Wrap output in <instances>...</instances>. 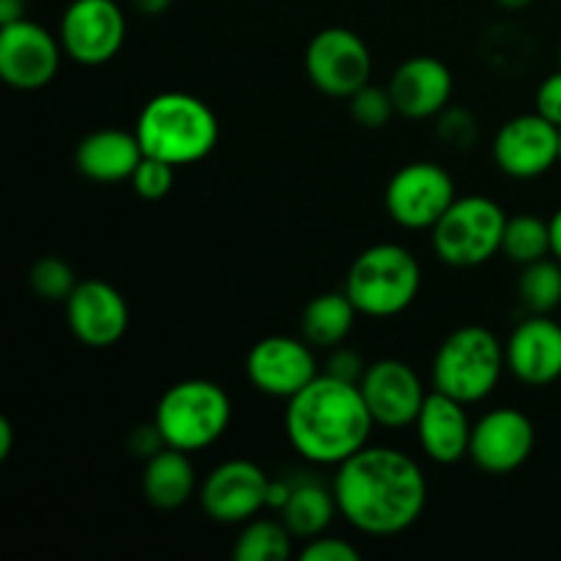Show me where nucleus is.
<instances>
[{
	"instance_id": "f257e3e1",
	"label": "nucleus",
	"mask_w": 561,
	"mask_h": 561,
	"mask_svg": "<svg viewBox=\"0 0 561 561\" xmlns=\"http://www.w3.org/2000/svg\"><path fill=\"white\" fill-rule=\"evenodd\" d=\"M337 510L367 537H394L416 524L427 504V480L409 453L367 444L332 477Z\"/></svg>"
},
{
	"instance_id": "f03ea898",
	"label": "nucleus",
	"mask_w": 561,
	"mask_h": 561,
	"mask_svg": "<svg viewBox=\"0 0 561 561\" xmlns=\"http://www.w3.org/2000/svg\"><path fill=\"white\" fill-rule=\"evenodd\" d=\"M376 427L359 383L318 373L285 409V436L301 460L334 466L370 444Z\"/></svg>"
},
{
	"instance_id": "7ed1b4c3",
	"label": "nucleus",
	"mask_w": 561,
	"mask_h": 561,
	"mask_svg": "<svg viewBox=\"0 0 561 561\" xmlns=\"http://www.w3.org/2000/svg\"><path fill=\"white\" fill-rule=\"evenodd\" d=\"M135 135L146 157L186 168V164L203 162L217 148L219 121L201 96L164 91L142 104Z\"/></svg>"
},
{
	"instance_id": "20e7f679",
	"label": "nucleus",
	"mask_w": 561,
	"mask_h": 561,
	"mask_svg": "<svg viewBox=\"0 0 561 561\" xmlns=\"http://www.w3.org/2000/svg\"><path fill=\"white\" fill-rule=\"evenodd\" d=\"M420 288L422 266L414 252L394 241H381L354 257L343 290L359 316L394 318L414 305Z\"/></svg>"
},
{
	"instance_id": "39448f33",
	"label": "nucleus",
	"mask_w": 561,
	"mask_h": 561,
	"mask_svg": "<svg viewBox=\"0 0 561 561\" xmlns=\"http://www.w3.org/2000/svg\"><path fill=\"white\" fill-rule=\"evenodd\" d=\"M507 367L504 343L485 327L455 329L444 337L433 356V389L460 400V403H482L496 392Z\"/></svg>"
},
{
	"instance_id": "423d86ee",
	"label": "nucleus",
	"mask_w": 561,
	"mask_h": 561,
	"mask_svg": "<svg viewBox=\"0 0 561 561\" xmlns=\"http://www.w3.org/2000/svg\"><path fill=\"white\" fill-rule=\"evenodd\" d=\"M233 405L228 392L208 378H186L164 389L153 411V425L164 444L181 453H203L228 433Z\"/></svg>"
},
{
	"instance_id": "0eeeda50",
	"label": "nucleus",
	"mask_w": 561,
	"mask_h": 561,
	"mask_svg": "<svg viewBox=\"0 0 561 561\" xmlns=\"http://www.w3.org/2000/svg\"><path fill=\"white\" fill-rule=\"evenodd\" d=\"M507 214L493 197H455L442 219L431 228L433 252L447 266L474 268L502 252Z\"/></svg>"
},
{
	"instance_id": "6e6552de",
	"label": "nucleus",
	"mask_w": 561,
	"mask_h": 561,
	"mask_svg": "<svg viewBox=\"0 0 561 561\" xmlns=\"http://www.w3.org/2000/svg\"><path fill=\"white\" fill-rule=\"evenodd\" d=\"M455 181L438 162H409L389 179L383 208L405 230H431L455 203Z\"/></svg>"
},
{
	"instance_id": "1a4fd4ad",
	"label": "nucleus",
	"mask_w": 561,
	"mask_h": 561,
	"mask_svg": "<svg viewBox=\"0 0 561 561\" xmlns=\"http://www.w3.org/2000/svg\"><path fill=\"white\" fill-rule=\"evenodd\" d=\"M305 69L312 85L334 99H348L373 77L370 47L351 27H323L305 49Z\"/></svg>"
},
{
	"instance_id": "9d476101",
	"label": "nucleus",
	"mask_w": 561,
	"mask_h": 561,
	"mask_svg": "<svg viewBox=\"0 0 561 561\" xmlns=\"http://www.w3.org/2000/svg\"><path fill=\"white\" fill-rule=\"evenodd\" d=\"M66 58L80 66H104L126 42V14L115 0H71L58 25Z\"/></svg>"
},
{
	"instance_id": "9b49d317",
	"label": "nucleus",
	"mask_w": 561,
	"mask_h": 561,
	"mask_svg": "<svg viewBox=\"0 0 561 561\" xmlns=\"http://www.w3.org/2000/svg\"><path fill=\"white\" fill-rule=\"evenodd\" d=\"M268 480L266 471L244 458L225 460L214 466L201 482V507L214 524L241 526L268 510Z\"/></svg>"
},
{
	"instance_id": "f8f14e48",
	"label": "nucleus",
	"mask_w": 561,
	"mask_h": 561,
	"mask_svg": "<svg viewBox=\"0 0 561 561\" xmlns=\"http://www.w3.org/2000/svg\"><path fill=\"white\" fill-rule=\"evenodd\" d=\"M60 38L33 20L0 25V77L16 91H42L60 69Z\"/></svg>"
},
{
	"instance_id": "ddd939ff",
	"label": "nucleus",
	"mask_w": 561,
	"mask_h": 561,
	"mask_svg": "<svg viewBox=\"0 0 561 561\" xmlns=\"http://www.w3.org/2000/svg\"><path fill=\"white\" fill-rule=\"evenodd\" d=\"M535 422L524 411L504 405L482 414L471 427L469 460L491 477H504L529 463L535 453Z\"/></svg>"
},
{
	"instance_id": "4468645a",
	"label": "nucleus",
	"mask_w": 561,
	"mask_h": 561,
	"mask_svg": "<svg viewBox=\"0 0 561 561\" xmlns=\"http://www.w3.org/2000/svg\"><path fill=\"white\" fill-rule=\"evenodd\" d=\"M318 376V359L305 337L268 334L247 354V378L266 398L290 400Z\"/></svg>"
},
{
	"instance_id": "2eb2a0df",
	"label": "nucleus",
	"mask_w": 561,
	"mask_h": 561,
	"mask_svg": "<svg viewBox=\"0 0 561 561\" xmlns=\"http://www.w3.org/2000/svg\"><path fill=\"white\" fill-rule=\"evenodd\" d=\"M491 153L496 168L510 179H540L559 162V126L537 110L515 115L499 126Z\"/></svg>"
},
{
	"instance_id": "dca6fc26",
	"label": "nucleus",
	"mask_w": 561,
	"mask_h": 561,
	"mask_svg": "<svg viewBox=\"0 0 561 561\" xmlns=\"http://www.w3.org/2000/svg\"><path fill=\"white\" fill-rule=\"evenodd\" d=\"M359 389L376 425L389 431L414 425L427 398L420 373L403 359H378L367 365Z\"/></svg>"
},
{
	"instance_id": "f3484780",
	"label": "nucleus",
	"mask_w": 561,
	"mask_h": 561,
	"mask_svg": "<svg viewBox=\"0 0 561 561\" xmlns=\"http://www.w3.org/2000/svg\"><path fill=\"white\" fill-rule=\"evenodd\" d=\"M64 307L66 327L85 348H113L129 329V305L121 290L104 279L77 283Z\"/></svg>"
},
{
	"instance_id": "a211bd4d",
	"label": "nucleus",
	"mask_w": 561,
	"mask_h": 561,
	"mask_svg": "<svg viewBox=\"0 0 561 561\" xmlns=\"http://www.w3.org/2000/svg\"><path fill=\"white\" fill-rule=\"evenodd\" d=\"M387 88L394 99L398 115L409 121H427L449 107L455 80L444 60L433 55H414L394 69Z\"/></svg>"
},
{
	"instance_id": "6ab92c4d",
	"label": "nucleus",
	"mask_w": 561,
	"mask_h": 561,
	"mask_svg": "<svg viewBox=\"0 0 561 561\" xmlns=\"http://www.w3.org/2000/svg\"><path fill=\"white\" fill-rule=\"evenodd\" d=\"M507 370L526 387H548L561 378V323L551 316H529L504 343Z\"/></svg>"
},
{
	"instance_id": "aec40b11",
	"label": "nucleus",
	"mask_w": 561,
	"mask_h": 561,
	"mask_svg": "<svg viewBox=\"0 0 561 561\" xmlns=\"http://www.w3.org/2000/svg\"><path fill=\"white\" fill-rule=\"evenodd\" d=\"M420 447L433 463L455 466L463 458H469L471 427L474 422L466 414V403L449 398V394L427 392L425 405L414 422Z\"/></svg>"
},
{
	"instance_id": "412c9836",
	"label": "nucleus",
	"mask_w": 561,
	"mask_h": 561,
	"mask_svg": "<svg viewBox=\"0 0 561 561\" xmlns=\"http://www.w3.org/2000/svg\"><path fill=\"white\" fill-rule=\"evenodd\" d=\"M142 146L135 131L126 129H96L77 142L75 164L80 175L96 184H118L129 181L137 164L142 162Z\"/></svg>"
},
{
	"instance_id": "4be33fe9",
	"label": "nucleus",
	"mask_w": 561,
	"mask_h": 561,
	"mask_svg": "<svg viewBox=\"0 0 561 561\" xmlns=\"http://www.w3.org/2000/svg\"><path fill=\"white\" fill-rule=\"evenodd\" d=\"M197 491V474L190 453L164 447L146 460L142 496L157 510H181Z\"/></svg>"
},
{
	"instance_id": "5701e85b",
	"label": "nucleus",
	"mask_w": 561,
	"mask_h": 561,
	"mask_svg": "<svg viewBox=\"0 0 561 561\" xmlns=\"http://www.w3.org/2000/svg\"><path fill=\"white\" fill-rule=\"evenodd\" d=\"M283 524L288 526L296 540H312L327 535L334 515H340L337 499L332 485L318 477H294L290 480V499L283 507Z\"/></svg>"
},
{
	"instance_id": "b1692460",
	"label": "nucleus",
	"mask_w": 561,
	"mask_h": 561,
	"mask_svg": "<svg viewBox=\"0 0 561 561\" xmlns=\"http://www.w3.org/2000/svg\"><path fill=\"white\" fill-rule=\"evenodd\" d=\"M356 318H359V310H356L345 290L318 294L301 310V337L312 348L332 351L348 340V334L354 332Z\"/></svg>"
},
{
	"instance_id": "393cba45",
	"label": "nucleus",
	"mask_w": 561,
	"mask_h": 561,
	"mask_svg": "<svg viewBox=\"0 0 561 561\" xmlns=\"http://www.w3.org/2000/svg\"><path fill=\"white\" fill-rule=\"evenodd\" d=\"M294 540L283 520L252 518L241 524L233 542L236 561H285L294 557Z\"/></svg>"
},
{
	"instance_id": "a878e982",
	"label": "nucleus",
	"mask_w": 561,
	"mask_h": 561,
	"mask_svg": "<svg viewBox=\"0 0 561 561\" xmlns=\"http://www.w3.org/2000/svg\"><path fill=\"white\" fill-rule=\"evenodd\" d=\"M518 299L531 316H551L561 305V261L548 255L524 266L518 277Z\"/></svg>"
},
{
	"instance_id": "bb28decb",
	"label": "nucleus",
	"mask_w": 561,
	"mask_h": 561,
	"mask_svg": "<svg viewBox=\"0 0 561 561\" xmlns=\"http://www.w3.org/2000/svg\"><path fill=\"white\" fill-rule=\"evenodd\" d=\"M502 252L518 266L542 261L551 255V228L537 214H515L504 228Z\"/></svg>"
},
{
	"instance_id": "cd10ccee",
	"label": "nucleus",
	"mask_w": 561,
	"mask_h": 561,
	"mask_svg": "<svg viewBox=\"0 0 561 561\" xmlns=\"http://www.w3.org/2000/svg\"><path fill=\"white\" fill-rule=\"evenodd\" d=\"M27 283H31L33 294L44 301H66L71 296V290L77 288L75 268L58 255L38 257L31 266Z\"/></svg>"
},
{
	"instance_id": "c85d7f7f",
	"label": "nucleus",
	"mask_w": 561,
	"mask_h": 561,
	"mask_svg": "<svg viewBox=\"0 0 561 561\" xmlns=\"http://www.w3.org/2000/svg\"><path fill=\"white\" fill-rule=\"evenodd\" d=\"M348 110L351 118H354L362 129H383V126L398 115L389 88L373 85V82H367V85H362L354 96H348Z\"/></svg>"
},
{
	"instance_id": "c756f323",
	"label": "nucleus",
	"mask_w": 561,
	"mask_h": 561,
	"mask_svg": "<svg viewBox=\"0 0 561 561\" xmlns=\"http://www.w3.org/2000/svg\"><path fill=\"white\" fill-rule=\"evenodd\" d=\"M131 190L142 197V201H162L170 195L175 184V164L164 162L157 157H142L137 170L131 173Z\"/></svg>"
},
{
	"instance_id": "7c9ffc66",
	"label": "nucleus",
	"mask_w": 561,
	"mask_h": 561,
	"mask_svg": "<svg viewBox=\"0 0 561 561\" xmlns=\"http://www.w3.org/2000/svg\"><path fill=\"white\" fill-rule=\"evenodd\" d=\"M436 131L449 148H460V151H469L480 137L477 118L463 107H447L442 115H436Z\"/></svg>"
},
{
	"instance_id": "2f4dec72",
	"label": "nucleus",
	"mask_w": 561,
	"mask_h": 561,
	"mask_svg": "<svg viewBox=\"0 0 561 561\" xmlns=\"http://www.w3.org/2000/svg\"><path fill=\"white\" fill-rule=\"evenodd\" d=\"M359 548L351 546L343 537H312L299 551L301 561H359Z\"/></svg>"
},
{
	"instance_id": "473e14b6",
	"label": "nucleus",
	"mask_w": 561,
	"mask_h": 561,
	"mask_svg": "<svg viewBox=\"0 0 561 561\" xmlns=\"http://www.w3.org/2000/svg\"><path fill=\"white\" fill-rule=\"evenodd\" d=\"M365 370H367V362L362 359L359 351L345 348V345H337V348H332V354H329L327 373H329V376L340 378V381L359 383L362 376H365Z\"/></svg>"
},
{
	"instance_id": "72a5a7b5",
	"label": "nucleus",
	"mask_w": 561,
	"mask_h": 561,
	"mask_svg": "<svg viewBox=\"0 0 561 561\" xmlns=\"http://www.w3.org/2000/svg\"><path fill=\"white\" fill-rule=\"evenodd\" d=\"M535 110L548 118L551 124L561 126V69L548 75L546 80L540 82L537 88V96H535Z\"/></svg>"
},
{
	"instance_id": "f704fd0d",
	"label": "nucleus",
	"mask_w": 561,
	"mask_h": 561,
	"mask_svg": "<svg viewBox=\"0 0 561 561\" xmlns=\"http://www.w3.org/2000/svg\"><path fill=\"white\" fill-rule=\"evenodd\" d=\"M129 447L131 453L140 455V458H153V455L159 453V449H164L168 444H164L162 433H159V427L153 425H140L137 431H131V438H129Z\"/></svg>"
},
{
	"instance_id": "c9c22d12",
	"label": "nucleus",
	"mask_w": 561,
	"mask_h": 561,
	"mask_svg": "<svg viewBox=\"0 0 561 561\" xmlns=\"http://www.w3.org/2000/svg\"><path fill=\"white\" fill-rule=\"evenodd\" d=\"M288 499H290V480H272V485H268V510L283 513Z\"/></svg>"
},
{
	"instance_id": "e433bc0d",
	"label": "nucleus",
	"mask_w": 561,
	"mask_h": 561,
	"mask_svg": "<svg viewBox=\"0 0 561 561\" xmlns=\"http://www.w3.org/2000/svg\"><path fill=\"white\" fill-rule=\"evenodd\" d=\"M25 20V0H0V25Z\"/></svg>"
},
{
	"instance_id": "4c0bfd02",
	"label": "nucleus",
	"mask_w": 561,
	"mask_h": 561,
	"mask_svg": "<svg viewBox=\"0 0 561 561\" xmlns=\"http://www.w3.org/2000/svg\"><path fill=\"white\" fill-rule=\"evenodd\" d=\"M129 3L142 16H162L173 5V0H129Z\"/></svg>"
},
{
	"instance_id": "58836bf2",
	"label": "nucleus",
	"mask_w": 561,
	"mask_h": 561,
	"mask_svg": "<svg viewBox=\"0 0 561 561\" xmlns=\"http://www.w3.org/2000/svg\"><path fill=\"white\" fill-rule=\"evenodd\" d=\"M14 449V425L5 416H0V460H5Z\"/></svg>"
},
{
	"instance_id": "ea45409f",
	"label": "nucleus",
	"mask_w": 561,
	"mask_h": 561,
	"mask_svg": "<svg viewBox=\"0 0 561 561\" xmlns=\"http://www.w3.org/2000/svg\"><path fill=\"white\" fill-rule=\"evenodd\" d=\"M548 228H551V255L561 261V208L548 219Z\"/></svg>"
},
{
	"instance_id": "a19ab883",
	"label": "nucleus",
	"mask_w": 561,
	"mask_h": 561,
	"mask_svg": "<svg viewBox=\"0 0 561 561\" xmlns=\"http://www.w3.org/2000/svg\"><path fill=\"white\" fill-rule=\"evenodd\" d=\"M496 3L507 11H520V9H526V5L535 3V0H496Z\"/></svg>"
},
{
	"instance_id": "79ce46f5",
	"label": "nucleus",
	"mask_w": 561,
	"mask_h": 561,
	"mask_svg": "<svg viewBox=\"0 0 561 561\" xmlns=\"http://www.w3.org/2000/svg\"><path fill=\"white\" fill-rule=\"evenodd\" d=\"M559 162H561V126H559Z\"/></svg>"
},
{
	"instance_id": "37998d69",
	"label": "nucleus",
	"mask_w": 561,
	"mask_h": 561,
	"mask_svg": "<svg viewBox=\"0 0 561 561\" xmlns=\"http://www.w3.org/2000/svg\"><path fill=\"white\" fill-rule=\"evenodd\" d=\"M559 64H561V47H559Z\"/></svg>"
}]
</instances>
